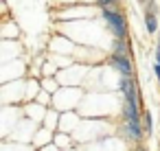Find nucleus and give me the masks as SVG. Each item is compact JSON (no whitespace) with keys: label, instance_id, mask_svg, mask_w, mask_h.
Instances as JSON below:
<instances>
[{"label":"nucleus","instance_id":"f257e3e1","mask_svg":"<svg viewBox=\"0 0 160 151\" xmlns=\"http://www.w3.org/2000/svg\"><path fill=\"white\" fill-rule=\"evenodd\" d=\"M103 20L112 27V31H114V35L116 37H125V20H123V16L121 13H116V11H112V9H108V7H103Z\"/></svg>","mask_w":160,"mask_h":151},{"label":"nucleus","instance_id":"f03ea898","mask_svg":"<svg viewBox=\"0 0 160 151\" xmlns=\"http://www.w3.org/2000/svg\"><path fill=\"white\" fill-rule=\"evenodd\" d=\"M112 64H114V68H116L123 77H132V64H129V59H127L125 55H116V53H114Z\"/></svg>","mask_w":160,"mask_h":151},{"label":"nucleus","instance_id":"7ed1b4c3","mask_svg":"<svg viewBox=\"0 0 160 151\" xmlns=\"http://www.w3.org/2000/svg\"><path fill=\"white\" fill-rule=\"evenodd\" d=\"M118 88L123 90V94H125L127 101H136V88H134L132 77H123V79L118 81Z\"/></svg>","mask_w":160,"mask_h":151},{"label":"nucleus","instance_id":"20e7f679","mask_svg":"<svg viewBox=\"0 0 160 151\" xmlns=\"http://www.w3.org/2000/svg\"><path fill=\"white\" fill-rule=\"evenodd\" d=\"M127 134L132 140H140L142 138V129H140V123H127Z\"/></svg>","mask_w":160,"mask_h":151},{"label":"nucleus","instance_id":"39448f33","mask_svg":"<svg viewBox=\"0 0 160 151\" xmlns=\"http://www.w3.org/2000/svg\"><path fill=\"white\" fill-rule=\"evenodd\" d=\"M145 22H147V31H149V33H156V31H158V24H156L153 13H147V16H145Z\"/></svg>","mask_w":160,"mask_h":151},{"label":"nucleus","instance_id":"423d86ee","mask_svg":"<svg viewBox=\"0 0 160 151\" xmlns=\"http://www.w3.org/2000/svg\"><path fill=\"white\" fill-rule=\"evenodd\" d=\"M114 53L116 55H123L125 53V42H121V37H116V42H114Z\"/></svg>","mask_w":160,"mask_h":151},{"label":"nucleus","instance_id":"0eeeda50","mask_svg":"<svg viewBox=\"0 0 160 151\" xmlns=\"http://www.w3.org/2000/svg\"><path fill=\"white\" fill-rule=\"evenodd\" d=\"M151 125H153V123H151V114L147 112V114H145V129H147V131H151Z\"/></svg>","mask_w":160,"mask_h":151},{"label":"nucleus","instance_id":"6e6552de","mask_svg":"<svg viewBox=\"0 0 160 151\" xmlns=\"http://www.w3.org/2000/svg\"><path fill=\"white\" fill-rule=\"evenodd\" d=\"M97 2H99L101 7H110V5H114V0H97Z\"/></svg>","mask_w":160,"mask_h":151},{"label":"nucleus","instance_id":"1a4fd4ad","mask_svg":"<svg viewBox=\"0 0 160 151\" xmlns=\"http://www.w3.org/2000/svg\"><path fill=\"white\" fill-rule=\"evenodd\" d=\"M153 70H156V75H158V81H160V64L156 61V66H153Z\"/></svg>","mask_w":160,"mask_h":151},{"label":"nucleus","instance_id":"9d476101","mask_svg":"<svg viewBox=\"0 0 160 151\" xmlns=\"http://www.w3.org/2000/svg\"><path fill=\"white\" fill-rule=\"evenodd\" d=\"M156 61L160 64V46H158V53H156Z\"/></svg>","mask_w":160,"mask_h":151},{"label":"nucleus","instance_id":"9b49d317","mask_svg":"<svg viewBox=\"0 0 160 151\" xmlns=\"http://www.w3.org/2000/svg\"><path fill=\"white\" fill-rule=\"evenodd\" d=\"M140 2H142V0H140Z\"/></svg>","mask_w":160,"mask_h":151}]
</instances>
